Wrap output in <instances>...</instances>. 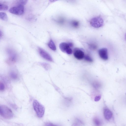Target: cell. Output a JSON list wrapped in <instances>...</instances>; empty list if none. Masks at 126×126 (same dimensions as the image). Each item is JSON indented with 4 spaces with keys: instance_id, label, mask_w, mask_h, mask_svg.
<instances>
[{
    "instance_id": "cell-2",
    "label": "cell",
    "mask_w": 126,
    "mask_h": 126,
    "mask_svg": "<svg viewBox=\"0 0 126 126\" xmlns=\"http://www.w3.org/2000/svg\"><path fill=\"white\" fill-rule=\"evenodd\" d=\"M0 114L3 117L7 119H11L13 116L11 110L7 106L4 105L0 106Z\"/></svg>"
},
{
    "instance_id": "cell-8",
    "label": "cell",
    "mask_w": 126,
    "mask_h": 126,
    "mask_svg": "<svg viewBox=\"0 0 126 126\" xmlns=\"http://www.w3.org/2000/svg\"><path fill=\"white\" fill-rule=\"evenodd\" d=\"M74 57L78 60H81L84 57V53L82 50L78 49H75L74 52Z\"/></svg>"
},
{
    "instance_id": "cell-9",
    "label": "cell",
    "mask_w": 126,
    "mask_h": 126,
    "mask_svg": "<svg viewBox=\"0 0 126 126\" xmlns=\"http://www.w3.org/2000/svg\"><path fill=\"white\" fill-rule=\"evenodd\" d=\"M104 115L105 118L109 120L112 118L113 114L110 110L108 108H106L104 110Z\"/></svg>"
},
{
    "instance_id": "cell-23",
    "label": "cell",
    "mask_w": 126,
    "mask_h": 126,
    "mask_svg": "<svg viewBox=\"0 0 126 126\" xmlns=\"http://www.w3.org/2000/svg\"><path fill=\"white\" fill-rule=\"evenodd\" d=\"M5 85L2 82L0 83V91H3L5 89Z\"/></svg>"
},
{
    "instance_id": "cell-12",
    "label": "cell",
    "mask_w": 126,
    "mask_h": 126,
    "mask_svg": "<svg viewBox=\"0 0 126 126\" xmlns=\"http://www.w3.org/2000/svg\"><path fill=\"white\" fill-rule=\"evenodd\" d=\"M48 47L51 50L55 51L56 49V47L54 42L52 39H50L47 44Z\"/></svg>"
},
{
    "instance_id": "cell-26",
    "label": "cell",
    "mask_w": 126,
    "mask_h": 126,
    "mask_svg": "<svg viewBox=\"0 0 126 126\" xmlns=\"http://www.w3.org/2000/svg\"><path fill=\"white\" fill-rule=\"evenodd\" d=\"M98 83H93V86L95 88H97L99 86Z\"/></svg>"
},
{
    "instance_id": "cell-17",
    "label": "cell",
    "mask_w": 126,
    "mask_h": 126,
    "mask_svg": "<svg viewBox=\"0 0 126 126\" xmlns=\"http://www.w3.org/2000/svg\"><path fill=\"white\" fill-rule=\"evenodd\" d=\"M10 76L11 78L13 79H16L18 78L17 74L15 72L12 71L10 73Z\"/></svg>"
},
{
    "instance_id": "cell-4",
    "label": "cell",
    "mask_w": 126,
    "mask_h": 126,
    "mask_svg": "<svg viewBox=\"0 0 126 126\" xmlns=\"http://www.w3.org/2000/svg\"><path fill=\"white\" fill-rule=\"evenodd\" d=\"M9 11L11 13L15 15H21L24 13V7L23 5H18L11 7L9 9Z\"/></svg>"
},
{
    "instance_id": "cell-25",
    "label": "cell",
    "mask_w": 126,
    "mask_h": 126,
    "mask_svg": "<svg viewBox=\"0 0 126 126\" xmlns=\"http://www.w3.org/2000/svg\"><path fill=\"white\" fill-rule=\"evenodd\" d=\"M101 96L100 95H98L96 96L94 100L95 101H97L99 100L101 98Z\"/></svg>"
},
{
    "instance_id": "cell-18",
    "label": "cell",
    "mask_w": 126,
    "mask_h": 126,
    "mask_svg": "<svg viewBox=\"0 0 126 126\" xmlns=\"http://www.w3.org/2000/svg\"><path fill=\"white\" fill-rule=\"evenodd\" d=\"M41 64L46 70H47L49 69L50 66L48 64L45 63H42Z\"/></svg>"
},
{
    "instance_id": "cell-22",
    "label": "cell",
    "mask_w": 126,
    "mask_h": 126,
    "mask_svg": "<svg viewBox=\"0 0 126 126\" xmlns=\"http://www.w3.org/2000/svg\"><path fill=\"white\" fill-rule=\"evenodd\" d=\"M57 21L60 24H62L64 23V19L63 18H60L57 20Z\"/></svg>"
},
{
    "instance_id": "cell-13",
    "label": "cell",
    "mask_w": 126,
    "mask_h": 126,
    "mask_svg": "<svg viewBox=\"0 0 126 126\" xmlns=\"http://www.w3.org/2000/svg\"><path fill=\"white\" fill-rule=\"evenodd\" d=\"M95 126H101L102 122L101 120L98 118L96 117L93 120Z\"/></svg>"
},
{
    "instance_id": "cell-11",
    "label": "cell",
    "mask_w": 126,
    "mask_h": 126,
    "mask_svg": "<svg viewBox=\"0 0 126 126\" xmlns=\"http://www.w3.org/2000/svg\"><path fill=\"white\" fill-rule=\"evenodd\" d=\"M84 123L80 119L76 118L72 126H83L84 125Z\"/></svg>"
},
{
    "instance_id": "cell-15",
    "label": "cell",
    "mask_w": 126,
    "mask_h": 126,
    "mask_svg": "<svg viewBox=\"0 0 126 126\" xmlns=\"http://www.w3.org/2000/svg\"><path fill=\"white\" fill-rule=\"evenodd\" d=\"M71 24L73 27L77 28H78L79 26V22L77 20H73L71 21Z\"/></svg>"
},
{
    "instance_id": "cell-24",
    "label": "cell",
    "mask_w": 126,
    "mask_h": 126,
    "mask_svg": "<svg viewBox=\"0 0 126 126\" xmlns=\"http://www.w3.org/2000/svg\"><path fill=\"white\" fill-rule=\"evenodd\" d=\"M45 126H58L51 123H47L46 124Z\"/></svg>"
},
{
    "instance_id": "cell-19",
    "label": "cell",
    "mask_w": 126,
    "mask_h": 126,
    "mask_svg": "<svg viewBox=\"0 0 126 126\" xmlns=\"http://www.w3.org/2000/svg\"><path fill=\"white\" fill-rule=\"evenodd\" d=\"M27 1V0H19L17 2L18 5H23L26 4Z\"/></svg>"
},
{
    "instance_id": "cell-14",
    "label": "cell",
    "mask_w": 126,
    "mask_h": 126,
    "mask_svg": "<svg viewBox=\"0 0 126 126\" xmlns=\"http://www.w3.org/2000/svg\"><path fill=\"white\" fill-rule=\"evenodd\" d=\"M0 18L1 19L7 21L8 20V17L6 14L4 12H0Z\"/></svg>"
},
{
    "instance_id": "cell-20",
    "label": "cell",
    "mask_w": 126,
    "mask_h": 126,
    "mask_svg": "<svg viewBox=\"0 0 126 126\" xmlns=\"http://www.w3.org/2000/svg\"><path fill=\"white\" fill-rule=\"evenodd\" d=\"M89 47L91 49L93 50H95L96 49L97 46L95 44H91L89 45Z\"/></svg>"
},
{
    "instance_id": "cell-5",
    "label": "cell",
    "mask_w": 126,
    "mask_h": 126,
    "mask_svg": "<svg viewBox=\"0 0 126 126\" xmlns=\"http://www.w3.org/2000/svg\"><path fill=\"white\" fill-rule=\"evenodd\" d=\"M70 47L69 43L62 42L59 45V47L61 50L68 54H71L72 53V50Z\"/></svg>"
},
{
    "instance_id": "cell-7",
    "label": "cell",
    "mask_w": 126,
    "mask_h": 126,
    "mask_svg": "<svg viewBox=\"0 0 126 126\" xmlns=\"http://www.w3.org/2000/svg\"><path fill=\"white\" fill-rule=\"evenodd\" d=\"M98 54L100 58L104 60H107L108 58L107 49L103 48L98 50Z\"/></svg>"
},
{
    "instance_id": "cell-21",
    "label": "cell",
    "mask_w": 126,
    "mask_h": 126,
    "mask_svg": "<svg viewBox=\"0 0 126 126\" xmlns=\"http://www.w3.org/2000/svg\"><path fill=\"white\" fill-rule=\"evenodd\" d=\"M84 58L85 60L88 62H92L93 61L92 59L88 55H86L85 56Z\"/></svg>"
},
{
    "instance_id": "cell-16",
    "label": "cell",
    "mask_w": 126,
    "mask_h": 126,
    "mask_svg": "<svg viewBox=\"0 0 126 126\" xmlns=\"http://www.w3.org/2000/svg\"><path fill=\"white\" fill-rule=\"evenodd\" d=\"M8 6L5 4L0 3V11H6L8 9Z\"/></svg>"
},
{
    "instance_id": "cell-6",
    "label": "cell",
    "mask_w": 126,
    "mask_h": 126,
    "mask_svg": "<svg viewBox=\"0 0 126 126\" xmlns=\"http://www.w3.org/2000/svg\"><path fill=\"white\" fill-rule=\"evenodd\" d=\"M38 50L40 55L42 58L49 61L53 62L51 56L46 51L40 47L38 48Z\"/></svg>"
},
{
    "instance_id": "cell-27",
    "label": "cell",
    "mask_w": 126,
    "mask_h": 126,
    "mask_svg": "<svg viewBox=\"0 0 126 126\" xmlns=\"http://www.w3.org/2000/svg\"><path fill=\"white\" fill-rule=\"evenodd\" d=\"M125 38H126V34H125Z\"/></svg>"
},
{
    "instance_id": "cell-1",
    "label": "cell",
    "mask_w": 126,
    "mask_h": 126,
    "mask_svg": "<svg viewBox=\"0 0 126 126\" xmlns=\"http://www.w3.org/2000/svg\"><path fill=\"white\" fill-rule=\"evenodd\" d=\"M33 106L38 117L39 118L42 117L45 111V108L44 106L36 100L33 101Z\"/></svg>"
},
{
    "instance_id": "cell-3",
    "label": "cell",
    "mask_w": 126,
    "mask_h": 126,
    "mask_svg": "<svg viewBox=\"0 0 126 126\" xmlns=\"http://www.w3.org/2000/svg\"><path fill=\"white\" fill-rule=\"evenodd\" d=\"M90 24L93 27L98 28L101 27L103 25V19L99 16L94 17L90 20Z\"/></svg>"
},
{
    "instance_id": "cell-10",
    "label": "cell",
    "mask_w": 126,
    "mask_h": 126,
    "mask_svg": "<svg viewBox=\"0 0 126 126\" xmlns=\"http://www.w3.org/2000/svg\"><path fill=\"white\" fill-rule=\"evenodd\" d=\"M9 60L12 63L15 62L16 60L17 57L16 54L11 51L9 52Z\"/></svg>"
}]
</instances>
